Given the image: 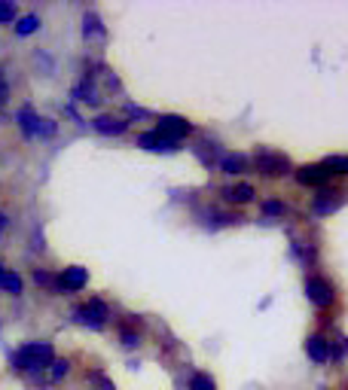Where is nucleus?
<instances>
[{
  "mask_svg": "<svg viewBox=\"0 0 348 390\" xmlns=\"http://www.w3.org/2000/svg\"><path fill=\"white\" fill-rule=\"evenodd\" d=\"M34 134H40V137H52V134H55V122H52V119H40V116H37Z\"/></svg>",
  "mask_w": 348,
  "mask_h": 390,
  "instance_id": "f3484780",
  "label": "nucleus"
},
{
  "mask_svg": "<svg viewBox=\"0 0 348 390\" xmlns=\"http://www.w3.org/2000/svg\"><path fill=\"white\" fill-rule=\"evenodd\" d=\"M82 34L86 37H104V25H101V18L95 13H86V18H82Z\"/></svg>",
  "mask_w": 348,
  "mask_h": 390,
  "instance_id": "9b49d317",
  "label": "nucleus"
},
{
  "mask_svg": "<svg viewBox=\"0 0 348 390\" xmlns=\"http://www.w3.org/2000/svg\"><path fill=\"white\" fill-rule=\"evenodd\" d=\"M34 281L37 284H46V287H52L55 281H52V275H46V272H34Z\"/></svg>",
  "mask_w": 348,
  "mask_h": 390,
  "instance_id": "b1692460",
  "label": "nucleus"
},
{
  "mask_svg": "<svg viewBox=\"0 0 348 390\" xmlns=\"http://www.w3.org/2000/svg\"><path fill=\"white\" fill-rule=\"evenodd\" d=\"M9 22H15V4L0 0V25H9Z\"/></svg>",
  "mask_w": 348,
  "mask_h": 390,
  "instance_id": "6ab92c4d",
  "label": "nucleus"
},
{
  "mask_svg": "<svg viewBox=\"0 0 348 390\" xmlns=\"http://www.w3.org/2000/svg\"><path fill=\"white\" fill-rule=\"evenodd\" d=\"M58 284L64 287V290H82V287L89 284V272H86V268H80V265H70V268H64Z\"/></svg>",
  "mask_w": 348,
  "mask_h": 390,
  "instance_id": "0eeeda50",
  "label": "nucleus"
},
{
  "mask_svg": "<svg viewBox=\"0 0 348 390\" xmlns=\"http://www.w3.org/2000/svg\"><path fill=\"white\" fill-rule=\"evenodd\" d=\"M256 168H260L263 174H269V177H278V174H284L290 168V159L284 153H269V150H256Z\"/></svg>",
  "mask_w": 348,
  "mask_h": 390,
  "instance_id": "f03ea898",
  "label": "nucleus"
},
{
  "mask_svg": "<svg viewBox=\"0 0 348 390\" xmlns=\"http://www.w3.org/2000/svg\"><path fill=\"white\" fill-rule=\"evenodd\" d=\"M37 27H40V18H37V15H25V18H18V22H15V34L18 37H27V34H34Z\"/></svg>",
  "mask_w": 348,
  "mask_h": 390,
  "instance_id": "4468645a",
  "label": "nucleus"
},
{
  "mask_svg": "<svg viewBox=\"0 0 348 390\" xmlns=\"http://www.w3.org/2000/svg\"><path fill=\"white\" fill-rule=\"evenodd\" d=\"M77 320L86 323V327H92V329H104V323H107V305L101 302V299H92L86 308L77 311Z\"/></svg>",
  "mask_w": 348,
  "mask_h": 390,
  "instance_id": "7ed1b4c3",
  "label": "nucleus"
},
{
  "mask_svg": "<svg viewBox=\"0 0 348 390\" xmlns=\"http://www.w3.org/2000/svg\"><path fill=\"white\" fill-rule=\"evenodd\" d=\"M229 201H235V204H247L254 199V187H247V183H242V187H235V189H226L223 192Z\"/></svg>",
  "mask_w": 348,
  "mask_h": 390,
  "instance_id": "f8f14e48",
  "label": "nucleus"
},
{
  "mask_svg": "<svg viewBox=\"0 0 348 390\" xmlns=\"http://www.w3.org/2000/svg\"><path fill=\"white\" fill-rule=\"evenodd\" d=\"M18 125H22V132H25L27 137H34L37 116H34V110H31V107H22V110H18Z\"/></svg>",
  "mask_w": 348,
  "mask_h": 390,
  "instance_id": "ddd939ff",
  "label": "nucleus"
},
{
  "mask_svg": "<svg viewBox=\"0 0 348 390\" xmlns=\"http://www.w3.org/2000/svg\"><path fill=\"white\" fill-rule=\"evenodd\" d=\"M306 296H309V302L318 305V308L333 305V287H330L327 281H321V277H309V281H306Z\"/></svg>",
  "mask_w": 348,
  "mask_h": 390,
  "instance_id": "20e7f679",
  "label": "nucleus"
},
{
  "mask_svg": "<svg viewBox=\"0 0 348 390\" xmlns=\"http://www.w3.org/2000/svg\"><path fill=\"white\" fill-rule=\"evenodd\" d=\"M330 192H321L318 195V201H315V208L321 210V213H330V210H336V199H327Z\"/></svg>",
  "mask_w": 348,
  "mask_h": 390,
  "instance_id": "aec40b11",
  "label": "nucleus"
},
{
  "mask_svg": "<svg viewBox=\"0 0 348 390\" xmlns=\"http://www.w3.org/2000/svg\"><path fill=\"white\" fill-rule=\"evenodd\" d=\"M0 287H4L6 293H22V277L13 272H0Z\"/></svg>",
  "mask_w": 348,
  "mask_h": 390,
  "instance_id": "2eb2a0df",
  "label": "nucleus"
},
{
  "mask_svg": "<svg viewBox=\"0 0 348 390\" xmlns=\"http://www.w3.org/2000/svg\"><path fill=\"white\" fill-rule=\"evenodd\" d=\"M6 222H9V220H6V213H0V232L6 229Z\"/></svg>",
  "mask_w": 348,
  "mask_h": 390,
  "instance_id": "a878e982",
  "label": "nucleus"
},
{
  "mask_svg": "<svg viewBox=\"0 0 348 390\" xmlns=\"http://www.w3.org/2000/svg\"><path fill=\"white\" fill-rule=\"evenodd\" d=\"M0 272H4V268H0Z\"/></svg>",
  "mask_w": 348,
  "mask_h": 390,
  "instance_id": "bb28decb",
  "label": "nucleus"
},
{
  "mask_svg": "<svg viewBox=\"0 0 348 390\" xmlns=\"http://www.w3.org/2000/svg\"><path fill=\"white\" fill-rule=\"evenodd\" d=\"M330 174H333V171L318 168V165H315V168H302V171L297 174V180H299V183H306V187H321V183H327V180H330Z\"/></svg>",
  "mask_w": 348,
  "mask_h": 390,
  "instance_id": "6e6552de",
  "label": "nucleus"
},
{
  "mask_svg": "<svg viewBox=\"0 0 348 390\" xmlns=\"http://www.w3.org/2000/svg\"><path fill=\"white\" fill-rule=\"evenodd\" d=\"M9 98V86H6V80H4V70H0V104Z\"/></svg>",
  "mask_w": 348,
  "mask_h": 390,
  "instance_id": "393cba45",
  "label": "nucleus"
},
{
  "mask_svg": "<svg viewBox=\"0 0 348 390\" xmlns=\"http://www.w3.org/2000/svg\"><path fill=\"white\" fill-rule=\"evenodd\" d=\"M123 345H125V348H135V345H137V336H135L132 329H123Z\"/></svg>",
  "mask_w": 348,
  "mask_h": 390,
  "instance_id": "4be33fe9",
  "label": "nucleus"
},
{
  "mask_svg": "<svg viewBox=\"0 0 348 390\" xmlns=\"http://www.w3.org/2000/svg\"><path fill=\"white\" fill-rule=\"evenodd\" d=\"M15 369H43L52 363V345L49 341H34V345H25L18 348L15 354Z\"/></svg>",
  "mask_w": 348,
  "mask_h": 390,
  "instance_id": "f257e3e1",
  "label": "nucleus"
},
{
  "mask_svg": "<svg viewBox=\"0 0 348 390\" xmlns=\"http://www.w3.org/2000/svg\"><path fill=\"white\" fill-rule=\"evenodd\" d=\"M68 369H70L68 360H55L52 363V382H61V378L68 375Z\"/></svg>",
  "mask_w": 348,
  "mask_h": 390,
  "instance_id": "412c9836",
  "label": "nucleus"
},
{
  "mask_svg": "<svg viewBox=\"0 0 348 390\" xmlns=\"http://www.w3.org/2000/svg\"><path fill=\"white\" fill-rule=\"evenodd\" d=\"M189 390H217V387H214V382H211L208 375H201V372H199V375H192V378H189Z\"/></svg>",
  "mask_w": 348,
  "mask_h": 390,
  "instance_id": "a211bd4d",
  "label": "nucleus"
},
{
  "mask_svg": "<svg viewBox=\"0 0 348 390\" xmlns=\"http://www.w3.org/2000/svg\"><path fill=\"white\" fill-rule=\"evenodd\" d=\"M306 354L315 360V363H324V360H327V345H324V339H321V336H311V339L306 341Z\"/></svg>",
  "mask_w": 348,
  "mask_h": 390,
  "instance_id": "9d476101",
  "label": "nucleus"
},
{
  "mask_svg": "<svg viewBox=\"0 0 348 390\" xmlns=\"http://www.w3.org/2000/svg\"><path fill=\"white\" fill-rule=\"evenodd\" d=\"M263 208H266V213H284V204L281 201H266Z\"/></svg>",
  "mask_w": 348,
  "mask_h": 390,
  "instance_id": "5701e85b",
  "label": "nucleus"
},
{
  "mask_svg": "<svg viewBox=\"0 0 348 390\" xmlns=\"http://www.w3.org/2000/svg\"><path fill=\"white\" fill-rule=\"evenodd\" d=\"M92 125H95V132H101V134H123L128 128V122H123V119H110V116H98Z\"/></svg>",
  "mask_w": 348,
  "mask_h": 390,
  "instance_id": "1a4fd4ad",
  "label": "nucleus"
},
{
  "mask_svg": "<svg viewBox=\"0 0 348 390\" xmlns=\"http://www.w3.org/2000/svg\"><path fill=\"white\" fill-rule=\"evenodd\" d=\"M159 134L178 144V137L189 134V122H187V119H180V116H162L159 119Z\"/></svg>",
  "mask_w": 348,
  "mask_h": 390,
  "instance_id": "39448f33",
  "label": "nucleus"
},
{
  "mask_svg": "<svg viewBox=\"0 0 348 390\" xmlns=\"http://www.w3.org/2000/svg\"><path fill=\"white\" fill-rule=\"evenodd\" d=\"M223 171L226 174H242L244 171V159H242V156H226V159H223Z\"/></svg>",
  "mask_w": 348,
  "mask_h": 390,
  "instance_id": "dca6fc26",
  "label": "nucleus"
},
{
  "mask_svg": "<svg viewBox=\"0 0 348 390\" xmlns=\"http://www.w3.org/2000/svg\"><path fill=\"white\" fill-rule=\"evenodd\" d=\"M137 146H144V150H153V153H174V150H178V144L168 141V137H162L159 132L141 134V137H137Z\"/></svg>",
  "mask_w": 348,
  "mask_h": 390,
  "instance_id": "423d86ee",
  "label": "nucleus"
}]
</instances>
